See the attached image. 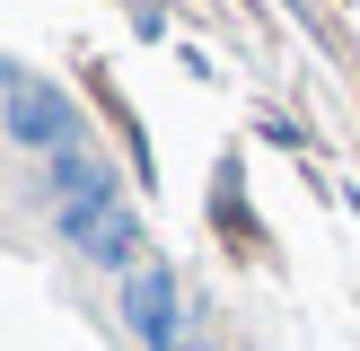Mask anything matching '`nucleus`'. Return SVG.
<instances>
[{
  "instance_id": "f257e3e1",
  "label": "nucleus",
  "mask_w": 360,
  "mask_h": 351,
  "mask_svg": "<svg viewBox=\"0 0 360 351\" xmlns=\"http://www.w3.org/2000/svg\"><path fill=\"white\" fill-rule=\"evenodd\" d=\"M0 132L9 140H27V150H79V114H70V97L62 88H44V79H18L9 62H0Z\"/></svg>"
},
{
  "instance_id": "20e7f679",
  "label": "nucleus",
  "mask_w": 360,
  "mask_h": 351,
  "mask_svg": "<svg viewBox=\"0 0 360 351\" xmlns=\"http://www.w3.org/2000/svg\"><path fill=\"white\" fill-rule=\"evenodd\" d=\"M97 185H115V167H97L88 150H53V158H44V202H53V211L79 202V193H97Z\"/></svg>"
},
{
  "instance_id": "39448f33",
  "label": "nucleus",
  "mask_w": 360,
  "mask_h": 351,
  "mask_svg": "<svg viewBox=\"0 0 360 351\" xmlns=\"http://www.w3.org/2000/svg\"><path fill=\"white\" fill-rule=\"evenodd\" d=\"M185 351H220V343H185Z\"/></svg>"
},
{
  "instance_id": "7ed1b4c3",
  "label": "nucleus",
  "mask_w": 360,
  "mask_h": 351,
  "mask_svg": "<svg viewBox=\"0 0 360 351\" xmlns=\"http://www.w3.org/2000/svg\"><path fill=\"white\" fill-rule=\"evenodd\" d=\"M123 211H132V202H123V185H97V193H79V202H62V211H53V228H62V237L88 255V237H97V228H115Z\"/></svg>"
},
{
  "instance_id": "f03ea898",
  "label": "nucleus",
  "mask_w": 360,
  "mask_h": 351,
  "mask_svg": "<svg viewBox=\"0 0 360 351\" xmlns=\"http://www.w3.org/2000/svg\"><path fill=\"white\" fill-rule=\"evenodd\" d=\"M123 325H132L141 351H185V281H176V263H141V272H123Z\"/></svg>"
}]
</instances>
